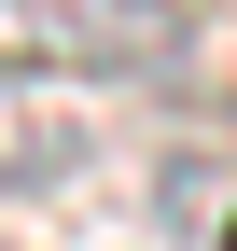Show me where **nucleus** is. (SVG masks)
<instances>
[{"instance_id":"obj_1","label":"nucleus","mask_w":237,"mask_h":251,"mask_svg":"<svg viewBox=\"0 0 237 251\" xmlns=\"http://www.w3.org/2000/svg\"><path fill=\"white\" fill-rule=\"evenodd\" d=\"M195 56L182 0H0V70H84V84H167Z\"/></svg>"},{"instance_id":"obj_2","label":"nucleus","mask_w":237,"mask_h":251,"mask_svg":"<svg viewBox=\"0 0 237 251\" xmlns=\"http://www.w3.org/2000/svg\"><path fill=\"white\" fill-rule=\"evenodd\" d=\"M84 168V126L42 98V84H14L0 70V196H42V181H70Z\"/></svg>"},{"instance_id":"obj_3","label":"nucleus","mask_w":237,"mask_h":251,"mask_svg":"<svg viewBox=\"0 0 237 251\" xmlns=\"http://www.w3.org/2000/svg\"><path fill=\"white\" fill-rule=\"evenodd\" d=\"M154 224L182 251H237V168H223V153H167V168H154Z\"/></svg>"},{"instance_id":"obj_4","label":"nucleus","mask_w":237,"mask_h":251,"mask_svg":"<svg viewBox=\"0 0 237 251\" xmlns=\"http://www.w3.org/2000/svg\"><path fill=\"white\" fill-rule=\"evenodd\" d=\"M0 251H14V237H0Z\"/></svg>"}]
</instances>
